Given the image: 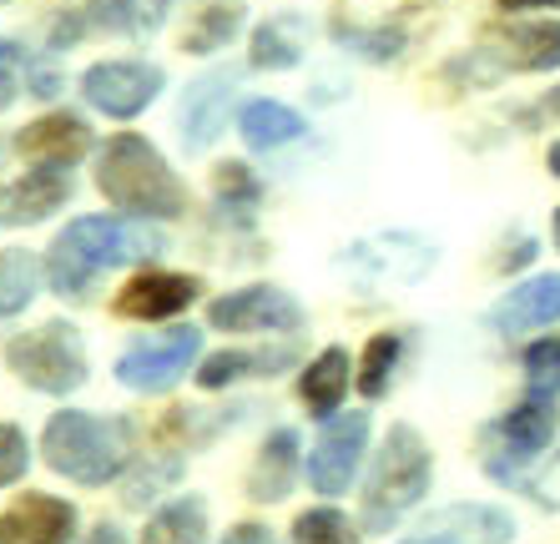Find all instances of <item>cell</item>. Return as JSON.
<instances>
[{"label": "cell", "mask_w": 560, "mask_h": 544, "mask_svg": "<svg viewBox=\"0 0 560 544\" xmlns=\"http://www.w3.org/2000/svg\"><path fill=\"white\" fill-rule=\"evenodd\" d=\"M419 534H434V540L450 544H505L515 534V524H510V515H500L490 505H450L424 519Z\"/></svg>", "instance_id": "obj_16"}, {"label": "cell", "mask_w": 560, "mask_h": 544, "mask_svg": "<svg viewBox=\"0 0 560 544\" xmlns=\"http://www.w3.org/2000/svg\"><path fill=\"white\" fill-rule=\"evenodd\" d=\"M167 5L172 0H92L86 11L96 26L117 31V36H152L167 21Z\"/></svg>", "instance_id": "obj_25"}, {"label": "cell", "mask_w": 560, "mask_h": 544, "mask_svg": "<svg viewBox=\"0 0 560 544\" xmlns=\"http://www.w3.org/2000/svg\"><path fill=\"white\" fill-rule=\"evenodd\" d=\"M237 131H243V142L248 146L273 152V146L299 142L308 127H303V117L293 111V106H283V102H248L243 106V117H237Z\"/></svg>", "instance_id": "obj_23"}, {"label": "cell", "mask_w": 560, "mask_h": 544, "mask_svg": "<svg viewBox=\"0 0 560 544\" xmlns=\"http://www.w3.org/2000/svg\"><path fill=\"white\" fill-rule=\"evenodd\" d=\"M405 544H450V540H434V534H415V540H405Z\"/></svg>", "instance_id": "obj_38"}, {"label": "cell", "mask_w": 560, "mask_h": 544, "mask_svg": "<svg viewBox=\"0 0 560 544\" xmlns=\"http://www.w3.org/2000/svg\"><path fill=\"white\" fill-rule=\"evenodd\" d=\"M26 464H31L26 434H21L15 424H0V489L21 480V474H26Z\"/></svg>", "instance_id": "obj_33"}, {"label": "cell", "mask_w": 560, "mask_h": 544, "mask_svg": "<svg viewBox=\"0 0 560 544\" xmlns=\"http://www.w3.org/2000/svg\"><path fill=\"white\" fill-rule=\"evenodd\" d=\"M156 91H162V71L147 61H96L81 76V96L117 121L142 117L147 106L156 102Z\"/></svg>", "instance_id": "obj_7"}, {"label": "cell", "mask_w": 560, "mask_h": 544, "mask_svg": "<svg viewBox=\"0 0 560 544\" xmlns=\"http://www.w3.org/2000/svg\"><path fill=\"white\" fill-rule=\"evenodd\" d=\"M293 544H359V530L339 509H308L293 524Z\"/></svg>", "instance_id": "obj_31"}, {"label": "cell", "mask_w": 560, "mask_h": 544, "mask_svg": "<svg viewBox=\"0 0 560 544\" xmlns=\"http://www.w3.org/2000/svg\"><path fill=\"white\" fill-rule=\"evenodd\" d=\"M560 318V272H540L530 283L510 287L505 298L490 308V328L521 333V328H546Z\"/></svg>", "instance_id": "obj_15"}, {"label": "cell", "mask_w": 560, "mask_h": 544, "mask_svg": "<svg viewBox=\"0 0 560 544\" xmlns=\"http://www.w3.org/2000/svg\"><path fill=\"white\" fill-rule=\"evenodd\" d=\"M525 374H530V389L540 399L560 393V338H540L525 348Z\"/></svg>", "instance_id": "obj_32"}, {"label": "cell", "mask_w": 560, "mask_h": 544, "mask_svg": "<svg viewBox=\"0 0 560 544\" xmlns=\"http://www.w3.org/2000/svg\"><path fill=\"white\" fill-rule=\"evenodd\" d=\"M96 187L117 212L131 217H183L187 187L167 167V156L156 152L137 131H117L96 156Z\"/></svg>", "instance_id": "obj_2"}, {"label": "cell", "mask_w": 560, "mask_h": 544, "mask_svg": "<svg viewBox=\"0 0 560 544\" xmlns=\"http://www.w3.org/2000/svg\"><path fill=\"white\" fill-rule=\"evenodd\" d=\"M556 424H560L556 399H540V393H535V399H525L521 409H510V414L500 418L495 439L505 444V453L515 464H525V459H535V453L556 439Z\"/></svg>", "instance_id": "obj_18"}, {"label": "cell", "mask_w": 560, "mask_h": 544, "mask_svg": "<svg viewBox=\"0 0 560 544\" xmlns=\"http://www.w3.org/2000/svg\"><path fill=\"white\" fill-rule=\"evenodd\" d=\"M77 509L51 494H21L0 515V544H71Z\"/></svg>", "instance_id": "obj_12"}, {"label": "cell", "mask_w": 560, "mask_h": 544, "mask_svg": "<svg viewBox=\"0 0 560 544\" xmlns=\"http://www.w3.org/2000/svg\"><path fill=\"white\" fill-rule=\"evenodd\" d=\"M369 444V414L349 409V414H334L318 434V444L308 449V484L318 494H343L353 480V469L364 459Z\"/></svg>", "instance_id": "obj_8"}, {"label": "cell", "mask_w": 560, "mask_h": 544, "mask_svg": "<svg viewBox=\"0 0 560 544\" xmlns=\"http://www.w3.org/2000/svg\"><path fill=\"white\" fill-rule=\"evenodd\" d=\"M430 474H434V459H430V444L419 439L409 424H394L384 449H378V464L369 474V489H364V530H389L399 515L424 499L430 489Z\"/></svg>", "instance_id": "obj_4"}, {"label": "cell", "mask_w": 560, "mask_h": 544, "mask_svg": "<svg viewBox=\"0 0 560 544\" xmlns=\"http://www.w3.org/2000/svg\"><path fill=\"white\" fill-rule=\"evenodd\" d=\"M495 46L510 71H556L560 66V21L505 26V31H495Z\"/></svg>", "instance_id": "obj_20"}, {"label": "cell", "mask_w": 560, "mask_h": 544, "mask_svg": "<svg viewBox=\"0 0 560 544\" xmlns=\"http://www.w3.org/2000/svg\"><path fill=\"white\" fill-rule=\"evenodd\" d=\"M86 544H127V540H121L117 524H96V530L86 534Z\"/></svg>", "instance_id": "obj_36"}, {"label": "cell", "mask_w": 560, "mask_h": 544, "mask_svg": "<svg viewBox=\"0 0 560 544\" xmlns=\"http://www.w3.org/2000/svg\"><path fill=\"white\" fill-rule=\"evenodd\" d=\"M197 353H202L197 328H172V333L142 338L117 358V383L131 393H167L177 378L192 374Z\"/></svg>", "instance_id": "obj_6"}, {"label": "cell", "mask_w": 560, "mask_h": 544, "mask_svg": "<svg viewBox=\"0 0 560 544\" xmlns=\"http://www.w3.org/2000/svg\"><path fill=\"white\" fill-rule=\"evenodd\" d=\"M21 91H26V96H56V76L36 71V66L26 61V51H21V46L0 40V111H5Z\"/></svg>", "instance_id": "obj_27"}, {"label": "cell", "mask_w": 560, "mask_h": 544, "mask_svg": "<svg viewBox=\"0 0 560 544\" xmlns=\"http://www.w3.org/2000/svg\"><path fill=\"white\" fill-rule=\"evenodd\" d=\"M303 51H308V21L293 11L268 15L258 31H253V66L258 71H288L299 66Z\"/></svg>", "instance_id": "obj_21"}, {"label": "cell", "mask_w": 560, "mask_h": 544, "mask_svg": "<svg viewBox=\"0 0 560 544\" xmlns=\"http://www.w3.org/2000/svg\"><path fill=\"white\" fill-rule=\"evenodd\" d=\"M202 540H208V505L192 499V494L172 499L167 509H156L142 530V544H202Z\"/></svg>", "instance_id": "obj_24"}, {"label": "cell", "mask_w": 560, "mask_h": 544, "mask_svg": "<svg viewBox=\"0 0 560 544\" xmlns=\"http://www.w3.org/2000/svg\"><path fill=\"white\" fill-rule=\"evenodd\" d=\"M61 202H71V172L61 167H31L21 181H11L0 192V222L5 227H26V222H46Z\"/></svg>", "instance_id": "obj_14"}, {"label": "cell", "mask_w": 560, "mask_h": 544, "mask_svg": "<svg viewBox=\"0 0 560 544\" xmlns=\"http://www.w3.org/2000/svg\"><path fill=\"white\" fill-rule=\"evenodd\" d=\"M162 252V233L142 217H77L46 252V277L61 298H81L96 272L127 268Z\"/></svg>", "instance_id": "obj_1"}, {"label": "cell", "mask_w": 560, "mask_h": 544, "mask_svg": "<svg viewBox=\"0 0 560 544\" xmlns=\"http://www.w3.org/2000/svg\"><path fill=\"white\" fill-rule=\"evenodd\" d=\"M550 172H556V177H560V142L550 146Z\"/></svg>", "instance_id": "obj_39"}, {"label": "cell", "mask_w": 560, "mask_h": 544, "mask_svg": "<svg viewBox=\"0 0 560 544\" xmlns=\"http://www.w3.org/2000/svg\"><path fill=\"white\" fill-rule=\"evenodd\" d=\"M11 374L36 393H77L86 383V343L71 323H40L5 348Z\"/></svg>", "instance_id": "obj_5"}, {"label": "cell", "mask_w": 560, "mask_h": 544, "mask_svg": "<svg viewBox=\"0 0 560 544\" xmlns=\"http://www.w3.org/2000/svg\"><path fill=\"white\" fill-rule=\"evenodd\" d=\"M299 363V353L288 348H222L212 353V358H202V368H197V383L202 389H228V383H237V378H273L283 374V368H293Z\"/></svg>", "instance_id": "obj_17"}, {"label": "cell", "mask_w": 560, "mask_h": 544, "mask_svg": "<svg viewBox=\"0 0 560 544\" xmlns=\"http://www.w3.org/2000/svg\"><path fill=\"white\" fill-rule=\"evenodd\" d=\"M15 152L26 156L31 167H77L81 156L92 152V127L77 111H51L36 117L31 127L15 131Z\"/></svg>", "instance_id": "obj_11"}, {"label": "cell", "mask_w": 560, "mask_h": 544, "mask_svg": "<svg viewBox=\"0 0 560 544\" xmlns=\"http://www.w3.org/2000/svg\"><path fill=\"white\" fill-rule=\"evenodd\" d=\"M530 489H535V499H540V505H560V459H556V469H550L546 480H535Z\"/></svg>", "instance_id": "obj_34"}, {"label": "cell", "mask_w": 560, "mask_h": 544, "mask_svg": "<svg viewBox=\"0 0 560 544\" xmlns=\"http://www.w3.org/2000/svg\"><path fill=\"white\" fill-rule=\"evenodd\" d=\"M197 293H202V283H197V277H183V272H142V277H131V283L117 293V318H131V323L177 318Z\"/></svg>", "instance_id": "obj_13"}, {"label": "cell", "mask_w": 560, "mask_h": 544, "mask_svg": "<svg viewBox=\"0 0 560 544\" xmlns=\"http://www.w3.org/2000/svg\"><path fill=\"white\" fill-rule=\"evenodd\" d=\"M394 358H399V333H378V338H369L364 363H359V393H364V399H378V393L389 389Z\"/></svg>", "instance_id": "obj_30"}, {"label": "cell", "mask_w": 560, "mask_h": 544, "mask_svg": "<svg viewBox=\"0 0 560 544\" xmlns=\"http://www.w3.org/2000/svg\"><path fill=\"white\" fill-rule=\"evenodd\" d=\"M556 247H560V208H556Z\"/></svg>", "instance_id": "obj_40"}, {"label": "cell", "mask_w": 560, "mask_h": 544, "mask_svg": "<svg viewBox=\"0 0 560 544\" xmlns=\"http://www.w3.org/2000/svg\"><path fill=\"white\" fill-rule=\"evenodd\" d=\"M36 277H40V268L26 247H5L0 252V318H15V312L36 298Z\"/></svg>", "instance_id": "obj_28"}, {"label": "cell", "mask_w": 560, "mask_h": 544, "mask_svg": "<svg viewBox=\"0 0 560 544\" xmlns=\"http://www.w3.org/2000/svg\"><path fill=\"white\" fill-rule=\"evenodd\" d=\"M40 453L56 474H66L71 484H106L117 480L131 459V424L127 418H96L81 409H66L46 424Z\"/></svg>", "instance_id": "obj_3"}, {"label": "cell", "mask_w": 560, "mask_h": 544, "mask_svg": "<svg viewBox=\"0 0 560 544\" xmlns=\"http://www.w3.org/2000/svg\"><path fill=\"white\" fill-rule=\"evenodd\" d=\"M237 96V71H202V76L187 86L183 96V146L187 152H208L212 142L222 137V127H228V106H233Z\"/></svg>", "instance_id": "obj_10"}, {"label": "cell", "mask_w": 560, "mask_h": 544, "mask_svg": "<svg viewBox=\"0 0 560 544\" xmlns=\"http://www.w3.org/2000/svg\"><path fill=\"white\" fill-rule=\"evenodd\" d=\"M299 393L308 403L313 418H334L339 414L343 393H349V353L343 348H324L308 363V374L299 378Z\"/></svg>", "instance_id": "obj_22"}, {"label": "cell", "mask_w": 560, "mask_h": 544, "mask_svg": "<svg viewBox=\"0 0 560 544\" xmlns=\"http://www.w3.org/2000/svg\"><path fill=\"white\" fill-rule=\"evenodd\" d=\"M237 26H243V5H237V0H218V5H208V11L187 26L183 51H192V56L222 51V46L237 36Z\"/></svg>", "instance_id": "obj_26"}, {"label": "cell", "mask_w": 560, "mask_h": 544, "mask_svg": "<svg viewBox=\"0 0 560 544\" xmlns=\"http://www.w3.org/2000/svg\"><path fill=\"white\" fill-rule=\"evenodd\" d=\"M212 192H218V208L222 212H237V217H248L253 208H258V177H253L243 162H222L218 172H212Z\"/></svg>", "instance_id": "obj_29"}, {"label": "cell", "mask_w": 560, "mask_h": 544, "mask_svg": "<svg viewBox=\"0 0 560 544\" xmlns=\"http://www.w3.org/2000/svg\"><path fill=\"white\" fill-rule=\"evenodd\" d=\"M208 323L228 328V333H288L303 323V308L283 287H243V293H228L212 303Z\"/></svg>", "instance_id": "obj_9"}, {"label": "cell", "mask_w": 560, "mask_h": 544, "mask_svg": "<svg viewBox=\"0 0 560 544\" xmlns=\"http://www.w3.org/2000/svg\"><path fill=\"white\" fill-rule=\"evenodd\" d=\"M293 469H299V434L293 428H278L268 434V444L258 449L248 469V499L258 505H278L288 489H293Z\"/></svg>", "instance_id": "obj_19"}, {"label": "cell", "mask_w": 560, "mask_h": 544, "mask_svg": "<svg viewBox=\"0 0 560 544\" xmlns=\"http://www.w3.org/2000/svg\"><path fill=\"white\" fill-rule=\"evenodd\" d=\"M556 106H560V96H556Z\"/></svg>", "instance_id": "obj_41"}, {"label": "cell", "mask_w": 560, "mask_h": 544, "mask_svg": "<svg viewBox=\"0 0 560 544\" xmlns=\"http://www.w3.org/2000/svg\"><path fill=\"white\" fill-rule=\"evenodd\" d=\"M505 11H540V5H560V0H500Z\"/></svg>", "instance_id": "obj_37"}, {"label": "cell", "mask_w": 560, "mask_h": 544, "mask_svg": "<svg viewBox=\"0 0 560 544\" xmlns=\"http://www.w3.org/2000/svg\"><path fill=\"white\" fill-rule=\"evenodd\" d=\"M222 544H278V540H273L268 530H262V524H237V530L228 534Z\"/></svg>", "instance_id": "obj_35"}]
</instances>
